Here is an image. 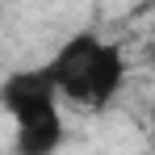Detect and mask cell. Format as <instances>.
<instances>
[{"label": "cell", "mask_w": 155, "mask_h": 155, "mask_svg": "<svg viewBox=\"0 0 155 155\" xmlns=\"http://www.w3.org/2000/svg\"><path fill=\"white\" fill-rule=\"evenodd\" d=\"M42 67L51 76L59 101L71 105V109H84V113L109 109L113 97L122 92V84H126V54H122V46L113 38L88 34V29L71 34Z\"/></svg>", "instance_id": "1"}, {"label": "cell", "mask_w": 155, "mask_h": 155, "mask_svg": "<svg viewBox=\"0 0 155 155\" xmlns=\"http://www.w3.org/2000/svg\"><path fill=\"white\" fill-rule=\"evenodd\" d=\"M0 101H4L8 122H13L17 155H54L63 147V101L54 92L46 67L8 71Z\"/></svg>", "instance_id": "2"}]
</instances>
